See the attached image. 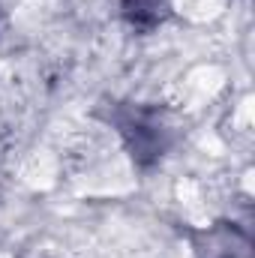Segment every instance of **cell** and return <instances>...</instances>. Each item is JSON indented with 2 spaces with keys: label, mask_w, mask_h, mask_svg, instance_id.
Here are the masks:
<instances>
[]
</instances>
